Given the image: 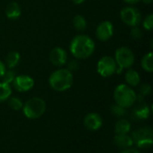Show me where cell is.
<instances>
[{"label":"cell","instance_id":"cell-31","mask_svg":"<svg viewBox=\"0 0 153 153\" xmlns=\"http://www.w3.org/2000/svg\"><path fill=\"white\" fill-rule=\"evenodd\" d=\"M123 1L127 3V4H129V5H135V4L139 3L141 0H123Z\"/></svg>","mask_w":153,"mask_h":153},{"label":"cell","instance_id":"cell-22","mask_svg":"<svg viewBox=\"0 0 153 153\" xmlns=\"http://www.w3.org/2000/svg\"><path fill=\"white\" fill-rule=\"evenodd\" d=\"M152 86L150 84H143L140 87V90H139V94L137 95L136 97V101H139L142 103V101L152 93Z\"/></svg>","mask_w":153,"mask_h":153},{"label":"cell","instance_id":"cell-8","mask_svg":"<svg viewBox=\"0 0 153 153\" xmlns=\"http://www.w3.org/2000/svg\"><path fill=\"white\" fill-rule=\"evenodd\" d=\"M120 17L124 23L133 27L137 26L142 22V14L134 6H126L120 12Z\"/></svg>","mask_w":153,"mask_h":153},{"label":"cell","instance_id":"cell-26","mask_svg":"<svg viewBox=\"0 0 153 153\" xmlns=\"http://www.w3.org/2000/svg\"><path fill=\"white\" fill-rule=\"evenodd\" d=\"M130 35L134 40H140L143 38V30L139 27V25H137V26L132 27V29L130 31Z\"/></svg>","mask_w":153,"mask_h":153},{"label":"cell","instance_id":"cell-30","mask_svg":"<svg viewBox=\"0 0 153 153\" xmlns=\"http://www.w3.org/2000/svg\"><path fill=\"white\" fill-rule=\"evenodd\" d=\"M121 153H140L137 150L135 149H130V148H127L126 150H124Z\"/></svg>","mask_w":153,"mask_h":153},{"label":"cell","instance_id":"cell-32","mask_svg":"<svg viewBox=\"0 0 153 153\" xmlns=\"http://www.w3.org/2000/svg\"><path fill=\"white\" fill-rule=\"evenodd\" d=\"M74 4H75V5H81V4H82V3H84L85 2V0H71Z\"/></svg>","mask_w":153,"mask_h":153},{"label":"cell","instance_id":"cell-17","mask_svg":"<svg viewBox=\"0 0 153 153\" xmlns=\"http://www.w3.org/2000/svg\"><path fill=\"white\" fill-rule=\"evenodd\" d=\"M151 114V109L147 104H140L134 110V115L140 120H144L149 118Z\"/></svg>","mask_w":153,"mask_h":153},{"label":"cell","instance_id":"cell-12","mask_svg":"<svg viewBox=\"0 0 153 153\" xmlns=\"http://www.w3.org/2000/svg\"><path fill=\"white\" fill-rule=\"evenodd\" d=\"M102 118L97 113H90L86 115L83 120L84 126L90 131H97L102 126Z\"/></svg>","mask_w":153,"mask_h":153},{"label":"cell","instance_id":"cell-5","mask_svg":"<svg viewBox=\"0 0 153 153\" xmlns=\"http://www.w3.org/2000/svg\"><path fill=\"white\" fill-rule=\"evenodd\" d=\"M132 139L138 148L149 149L153 143L152 129L148 126L138 128L133 133Z\"/></svg>","mask_w":153,"mask_h":153},{"label":"cell","instance_id":"cell-18","mask_svg":"<svg viewBox=\"0 0 153 153\" xmlns=\"http://www.w3.org/2000/svg\"><path fill=\"white\" fill-rule=\"evenodd\" d=\"M131 130V124L126 119H120L115 124V133L116 134H126L128 133Z\"/></svg>","mask_w":153,"mask_h":153},{"label":"cell","instance_id":"cell-9","mask_svg":"<svg viewBox=\"0 0 153 153\" xmlns=\"http://www.w3.org/2000/svg\"><path fill=\"white\" fill-rule=\"evenodd\" d=\"M13 87L19 92H27L33 88L34 79L28 75H18L13 81Z\"/></svg>","mask_w":153,"mask_h":153},{"label":"cell","instance_id":"cell-29","mask_svg":"<svg viewBox=\"0 0 153 153\" xmlns=\"http://www.w3.org/2000/svg\"><path fill=\"white\" fill-rule=\"evenodd\" d=\"M5 70H6L5 64H4V61H2V60H0V78L3 77V75L4 74Z\"/></svg>","mask_w":153,"mask_h":153},{"label":"cell","instance_id":"cell-24","mask_svg":"<svg viewBox=\"0 0 153 153\" xmlns=\"http://www.w3.org/2000/svg\"><path fill=\"white\" fill-rule=\"evenodd\" d=\"M16 77V74H15V71L13 70V69H6L4 74L3 75V77L1 78L2 79V82H4L6 84H12L13 79L15 78Z\"/></svg>","mask_w":153,"mask_h":153},{"label":"cell","instance_id":"cell-11","mask_svg":"<svg viewBox=\"0 0 153 153\" xmlns=\"http://www.w3.org/2000/svg\"><path fill=\"white\" fill-rule=\"evenodd\" d=\"M67 59L68 56L66 50L61 47L54 48L49 53V60L56 67L62 68L63 66H65L68 60Z\"/></svg>","mask_w":153,"mask_h":153},{"label":"cell","instance_id":"cell-21","mask_svg":"<svg viewBox=\"0 0 153 153\" xmlns=\"http://www.w3.org/2000/svg\"><path fill=\"white\" fill-rule=\"evenodd\" d=\"M12 95V87L9 84L0 82V103L7 101Z\"/></svg>","mask_w":153,"mask_h":153},{"label":"cell","instance_id":"cell-20","mask_svg":"<svg viewBox=\"0 0 153 153\" xmlns=\"http://www.w3.org/2000/svg\"><path fill=\"white\" fill-rule=\"evenodd\" d=\"M73 25L78 32H83L87 28V21L82 14H76L73 19Z\"/></svg>","mask_w":153,"mask_h":153},{"label":"cell","instance_id":"cell-25","mask_svg":"<svg viewBox=\"0 0 153 153\" xmlns=\"http://www.w3.org/2000/svg\"><path fill=\"white\" fill-rule=\"evenodd\" d=\"M110 111L112 113L113 115L117 116V117H122L126 115V108L118 106V105H113L110 108Z\"/></svg>","mask_w":153,"mask_h":153},{"label":"cell","instance_id":"cell-4","mask_svg":"<svg viewBox=\"0 0 153 153\" xmlns=\"http://www.w3.org/2000/svg\"><path fill=\"white\" fill-rule=\"evenodd\" d=\"M47 105L46 102L38 96L29 99L22 106L23 115L31 120L41 117L46 112Z\"/></svg>","mask_w":153,"mask_h":153},{"label":"cell","instance_id":"cell-23","mask_svg":"<svg viewBox=\"0 0 153 153\" xmlns=\"http://www.w3.org/2000/svg\"><path fill=\"white\" fill-rule=\"evenodd\" d=\"M8 106L14 111H19L21 109H22L23 106V103L22 101V99H20L19 97L16 96H13V97H9L8 98Z\"/></svg>","mask_w":153,"mask_h":153},{"label":"cell","instance_id":"cell-19","mask_svg":"<svg viewBox=\"0 0 153 153\" xmlns=\"http://www.w3.org/2000/svg\"><path fill=\"white\" fill-rule=\"evenodd\" d=\"M142 68L149 73H152L153 71V53L152 51L145 54L142 60H141Z\"/></svg>","mask_w":153,"mask_h":153},{"label":"cell","instance_id":"cell-16","mask_svg":"<svg viewBox=\"0 0 153 153\" xmlns=\"http://www.w3.org/2000/svg\"><path fill=\"white\" fill-rule=\"evenodd\" d=\"M20 60H21V55L18 51H15V50L10 51L6 55L5 60H4V64H5L6 69H13L18 65V63L20 62Z\"/></svg>","mask_w":153,"mask_h":153},{"label":"cell","instance_id":"cell-14","mask_svg":"<svg viewBox=\"0 0 153 153\" xmlns=\"http://www.w3.org/2000/svg\"><path fill=\"white\" fill-rule=\"evenodd\" d=\"M125 79H126V85L130 86V87H138L140 82H141V77L139 75V73L133 69H128V70L126 72L125 74Z\"/></svg>","mask_w":153,"mask_h":153},{"label":"cell","instance_id":"cell-6","mask_svg":"<svg viewBox=\"0 0 153 153\" xmlns=\"http://www.w3.org/2000/svg\"><path fill=\"white\" fill-rule=\"evenodd\" d=\"M114 59L117 66L121 67L123 69H130L135 61V56L133 50L130 48L125 46L120 47L116 50Z\"/></svg>","mask_w":153,"mask_h":153},{"label":"cell","instance_id":"cell-13","mask_svg":"<svg viewBox=\"0 0 153 153\" xmlns=\"http://www.w3.org/2000/svg\"><path fill=\"white\" fill-rule=\"evenodd\" d=\"M6 17L10 20H17L22 14V9L18 3L11 2L7 5L5 9Z\"/></svg>","mask_w":153,"mask_h":153},{"label":"cell","instance_id":"cell-28","mask_svg":"<svg viewBox=\"0 0 153 153\" xmlns=\"http://www.w3.org/2000/svg\"><path fill=\"white\" fill-rule=\"evenodd\" d=\"M67 69L70 70L71 72L73 71H76L78 69H79V62H78V60L77 59H73L71 60H67Z\"/></svg>","mask_w":153,"mask_h":153},{"label":"cell","instance_id":"cell-27","mask_svg":"<svg viewBox=\"0 0 153 153\" xmlns=\"http://www.w3.org/2000/svg\"><path fill=\"white\" fill-rule=\"evenodd\" d=\"M143 28H144L145 30H147V31H152V28H153L152 14H148V15L144 18V20H143Z\"/></svg>","mask_w":153,"mask_h":153},{"label":"cell","instance_id":"cell-15","mask_svg":"<svg viewBox=\"0 0 153 153\" xmlns=\"http://www.w3.org/2000/svg\"><path fill=\"white\" fill-rule=\"evenodd\" d=\"M114 143L120 147V148H130L134 144V141L132 139V136L128 135L127 133L126 134H116L114 137Z\"/></svg>","mask_w":153,"mask_h":153},{"label":"cell","instance_id":"cell-1","mask_svg":"<svg viewBox=\"0 0 153 153\" xmlns=\"http://www.w3.org/2000/svg\"><path fill=\"white\" fill-rule=\"evenodd\" d=\"M70 51L77 60H84L91 57L95 50V42L88 35L79 34L70 42Z\"/></svg>","mask_w":153,"mask_h":153},{"label":"cell","instance_id":"cell-10","mask_svg":"<svg viewBox=\"0 0 153 153\" xmlns=\"http://www.w3.org/2000/svg\"><path fill=\"white\" fill-rule=\"evenodd\" d=\"M114 34V25L110 21H103L96 28V36L101 41H107Z\"/></svg>","mask_w":153,"mask_h":153},{"label":"cell","instance_id":"cell-3","mask_svg":"<svg viewBox=\"0 0 153 153\" xmlns=\"http://www.w3.org/2000/svg\"><path fill=\"white\" fill-rule=\"evenodd\" d=\"M136 97L137 94L135 91L132 87L126 84H120L117 86L114 90V99L116 104L126 109L135 104Z\"/></svg>","mask_w":153,"mask_h":153},{"label":"cell","instance_id":"cell-33","mask_svg":"<svg viewBox=\"0 0 153 153\" xmlns=\"http://www.w3.org/2000/svg\"><path fill=\"white\" fill-rule=\"evenodd\" d=\"M141 1H143L144 4H152L153 0H141Z\"/></svg>","mask_w":153,"mask_h":153},{"label":"cell","instance_id":"cell-2","mask_svg":"<svg viewBox=\"0 0 153 153\" xmlns=\"http://www.w3.org/2000/svg\"><path fill=\"white\" fill-rule=\"evenodd\" d=\"M48 84L50 87L56 92L66 91L74 84L73 72L67 69L60 68L51 73L48 78Z\"/></svg>","mask_w":153,"mask_h":153},{"label":"cell","instance_id":"cell-7","mask_svg":"<svg viewBox=\"0 0 153 153\" xmlns=\"http://www.w3.org/2000/svg\"><path fill=\"white\" fill-rule=\"evenodd\" d=\"M117 64L115 59L111 56H103L98 61L97 71L103 78H109L116 74Z\"/></svg>","mask_w":153,"mask_h":153}]
</instances>
